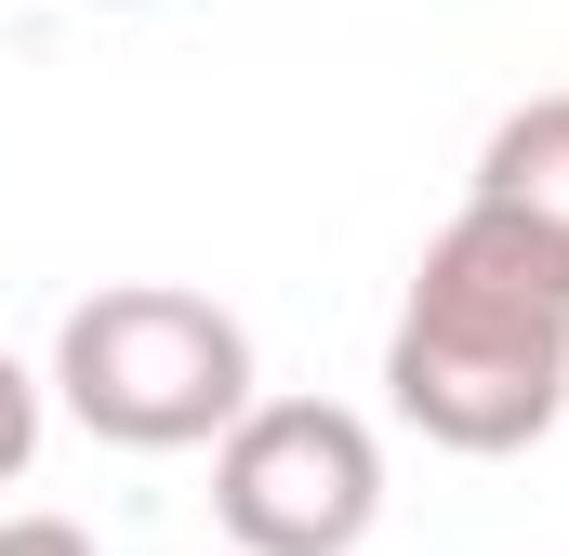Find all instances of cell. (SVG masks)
<instances>
[{
	"mask_svg": "<svg viewBox=\"0 0 569 556\" xmlns=\"http://www.w3.org/2000/svg\"><path fill=\"white\" fill-rule=\"evenodd\" d=\"M385 398L411 437L503 464L569 411V252L530 239L517 212L463 199L411 266V305L385 331Z\"/></svg>",
	"mask_w": 569,
	"mask_h": 556,
	"instance_id": "6da1fadb",
	"label": "cell"
},
{
	"mask_svg": "<svg viewBox=\"0 0 569 556\" xmlns=\"http://www.w3.org/2000/svg\"><path fill=\"white\" fill-rule=\"evenodd\" d=\"M53 398L107 450H212L252 411V331L186 278H107L53 331Z\"/></svg>",
	"mask_w": 569,
	"mask_h": 556,
	"instance_id": "7a4b0ae2",
	"label": "cell"
},
{
	"mask_svg": "<svg viewBox=\"0 0 569 556\" xmlns=\"http://www.w3.org/2000/svg\"><path fill=\"white\" fill-rule=\"evenodd\" d=\"M212 517L239 556H358L385 517V437L345 398H252L212 437Z\"/></svg>",
	"mask_w": 569,
	"mask_h": 556,
	"instance_id": "3957f363",
	"label": "cell"
},
{
	"mask_svg": "<svg viewBox=\"0 0 569 556\" xmlns=\"http://www.w3.org/2000/svg\"><path fill=\"white\" fill-rule=\"evenodd\" d=\"M477 199L569 252V93H530V107L490 120V146H477Z\"/></svg>",
	"mask_w": 569,
	"mask_h": 556,
	"instance_id": "277c9868",
	"label": "cell"
},
{
	"mask_svg": "<svg viewBox=\"0 0 569 556\" xmlns=\"http://www.w3.org/2000/svg\"><path fill=\"white\" fill-rule=\"evenodd\" d=\"M40 398H53V371H27V358L0 345V490L40 464Z\"/></svg>",
	"mask_w": 569,
	"mask_h": 556,
	"instance_id": "5b68a950",
	"label": "cell"
},
{
	"mask_svg": "<svg viewBox=\"0 0 569 556\" xmlns=\"http://www.w3.org/2000/svg\"><path fill=\"white\" fill-rule=\"evenodd\" d=\"M0 556H93L80 517H0Z\"/></svg>",
	"mask_w": 569,
	"mask_h": 556,
	"instance_id": "8992f818",
	"label": "cell"
},
{
	"mask_svg": "<svg viewBox=\"0 0 569 556\" xmlns=\"http://www.w3.org/2000/svg\"><path fill=\"white\" fill-rule=\"evenodd\" d=\"M107 13H133V0H107Z\"/></svg>",
	"mask_w": 569,
	"mask_h": 556,
	"instance_id": "52a82bcc",
	"label": "cell"
}]
</instances>
